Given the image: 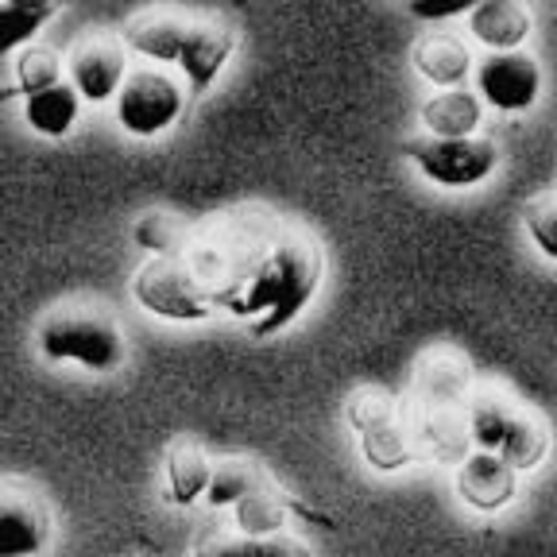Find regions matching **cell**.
I'll return each instance as SVG.
<instances>
[{
	"label": "cell",
	"instance_id": "obj_17",
	"mask_svg": "<svg viewBox=\"0 0 557 557\" xmlns=\"http://www.w3.org/2000/svg\"><path fill=\"white\" fill-rule=\"evenodd\" d=\"M186 24L178 12H139L124 24L121 32V44L124 51L139 54V59L148 62H174L178 59V47H183V35H186Z\"/></svg>",
	"mask_w": 557,
	"mask_h": 557
},
{
	"label": "cell",
	"instance_id": "obj_29",
	"mask_svg": "<svg viewBox=\"0 0 557 557\" xmlns=\"http://www.w3.org/2000/svg\"><path fill=\"white\" fill-rule=\"evenodd\" d=\"M4 4H12V9H24V12H39V16H54L62 0H4Z\"/></svg>",
	"mask_w": 557,
	"mask_h": 557
},
{
	"label": "cell",
	"instance_id": "obj_1",
	"mask_svg": "<svg viewBox=\"0 0 557 557\" xmlns=\"http://www.w3.org/2000/svg\"><path fill=\"white\" fill-rule=\"evenodd\" d=\"M287 233V221L260 206L228 209L209 218L201 228L186 236L183 260L206 290L209 306L225 313H240L244 295L252 290L256 275L263 271L268 256Z\"/></svg>",
	"mask_w": 557,
	"mask_h": 557
},
{
	"label": "cell",
	"instance_id": "obj_2",
	"mask_svg": "<svg viewBox=\"0 0 557 557\" xmlns=\"http://www.w3.org/2000/svg\"><path fill=\"white\" fill-rule=\"evenodd\" d=\"M469 360L453 348H434L414 364L410 403H403L414 461L457 465L472 453L469 437Z\"/></svg>",
	"mask_w": 557,
	"mask_h": 557
},
{
	"label": "cell",
	"instance_id": "obj_8",
	"mask_svg": "<svg viewBox=\"0 0 557 557\" xmlns=\"http://www.w3.org/2000/svg\"><path fill=\"white\" fill-rule=\"evenodd\" d=\"M116 121L128 136L156 139L178 124L186 109V89L178 78H171L159 66L128 70V78L116 89Z\"/></svg>",
	"mask_w": 557,
	"mask_h": 557
},
{
	"label": "cell",
	"instance_id": "obj_22",
	"mask_svg": "<svg viewBox=\"0 0 557 557\" xmlns=\"http://www.w3.org/2000/svg\"><path fill=\"white\" fill-rule=\"evenodd\" d=\"M194 557H313L306 542L290 534H271V539H244V534H206L194 546Z\"/></svg>",
	"mask_w": 557,
	"mask_h": 557
},
{
	"label": "cell",
	"instance_id": "obj_5",
	"mask_svg": "<svg viewBox=\"0 0 557 557\" xmlns=\"http://www.w3.org/2000/svg\"><path fill=\"white\" fill-rule=\"evenodd\" d=\"M469 437L480 453H496L515 472H534L549 453L546 426L496 387L469 395Z\"/></svg>",
	"mask_w": 557,
	"mask_h": 557
},
{
	"label": "cell",
	"instance_id": "obj_26",
	"mask_svg": "<svg viewBox=\"0 0 557 557\" xmlns=\"http://www.w3.org/2000/svg\"><path fill=\"white\" fill-rule=\"evenodd\" d=\"M522 225H527V236L534 240V248H539L546 260L557 263V194L527 201Z\"/></svg>",
	"mask_w": 557,
	"mask_h": 557
},
{
	"label": "cell",
	"instance_id": "obj_23",
	"mask_svg": "<svg viewBox=\"0 0 557 557\" xmlns=\"http://www.w3.org/2000/svg\"><path fill=\"white\" fill-rule=\"evenodd\" d=\"M268 472L256 461H244V457H228V461H218L213 472H209L206 484V504L209 507H236L252 487L263 484Z\"/></svg>",
	"mask_w": 557,
	"mask_h": 557
},
{
	"label": "cell",
	"instance_id": "obj_7",
	"mask_svg": "<svg viewBox=\"0 0 557 557\" xmlns=\"http://www.w3.org/2000/svg\"><path fill=\"white\" fill-rule=\"evenodd\" d=\"M132 298L163 322L198 325L213 318V306L183 256H151L132 278Z\"/></svg>",
	"mask_w": 557,
	"mask_h": 557
},
{
	"label": "cell",
	"instance_id": "obj_10",
	"mask_svg": "<svg viewBox=\"0 0 557 557\" xmlns=\"http://www.w3.org/2000/svg\"><path fill=\"white\" fill-rule=\"evenodd\" d=\"M70 86L82 101L104 104L113 101L121 82L128 78V51H124L121 35L113 32H89L66 54Z\"/></svg>",
	"mask_w": 557,
	"mask_h": 557
},
{
	"label": "cell",
	"instance_id": "obj_28",
	"mask_svg": "<svg viewBox=\"0 0 557 557\" xmlns=\"http://www.w3.org/2000/svg\"><path fill=\"white\" fill-rule=\"evenodd\" d=\"M484 0H410L407 9L414 20H426V24H442L453 16H469L472 9H480Z\"/></svg>",
	"mask_w": 557,
	"mask_h": 557
},
{
	"label": "cell",
	"instance_id": "obj_18",
	"mask_svg": "<svg viewBox=\"0 0 557 557\" xmlns=\"http://www.w3.org/2000/svg\"><path fill=\"white\" fill-rule=\"evenodd\" d=\"M410 59H414L418 74L437 89H461L465 78L472 74V54L457 35H426Z\"/></svg>",
	"mask_w": 557,
	"mask_h": 557
},
{
	"label": "cell",
	"instance_id": "obj_25",
	"mask_svg": "<svg viewBox=\"0 0 557 557\" xmlns=\"http://www.w3.org/2000/svg\"><path fill=\"white\" fill-rule=\"evenodd\" d=\"M62 82V59L51 51V47H24L16 54V86L9 89L4 97H32V94H44V89L59 86Z\"/></svg>",
	"mask_w": 557,
	"mask_h": 557
},
{
	"label": "cell",
	"instance_id": "obj_14",
	"mask_svg": "<svg viewBox=\"0 0 557 557\" xmlns=\"http://www.w3.org/2000/svg\"><path fill=\"white\" fill-rule=\"evenodd\" d=\"M457 496L472 511L496 515L504 507H511L515 496H519V472L504 457H496V453L476 449L457 465Z\"/></svg>",
	"mask_w": 557,
	"mask_h": 557
},
{
	"label": "cell",
	"instance_id": "obj_16",
	"mask_svg": "<svg viewBox=\"0 0 557 557\" xmlns=\"http://www.w3.org/2000/svg\"><path fill=\"white\" fill-rule=\"evenodd\" d=\"M531 32H534V16L522 0H484L480 9L469 12V35L480 47H487V54L522 51Z\"/></svg>",
	"mask_w": 557,
	"mask_h": 557
},
{
	"label": "cell",
	"instance_id": "obj_9",
	"mask_svg": "<svg viewBox=\"0 0 557 557\" xmlns=\"http://www.w3.org/2000/svg\"><path fill=\"white\" fill-rule=\"evenodd\" d=\"M407 159L442 190H472L499 166V144L484 136L461 139H407Z\"/></svg>",
	"mask_w": 557,
	"mask_h": 557
},
{
	"label": "cell",
	"instance_id": "obj_15",
	"mask_svg": "<svg viewBox=\"0 0 557 557\" xmlns=\"http://www.w3.org/2000/svg\"><path fill=\"white\" fill-rule=\"evenodd\" d=\"M290 511H298L302 519H318V522H325V527H330V519L313 515L310 507L295 504V499H290L287 492L275 484V480L263 476V484L252 487V492H248V496L233 507L236 534H244V539H271V534H283Z\"/></svg>",
	"mask_w": 557,
	"mask_h": 557
},
{
	"label": "cell",
	"instance_id": "obj_21",
	"mask_svg": "<svg viewBox=\"0 0 557 557\" xmlns=\"http://www.w3.org/2000/svg\"><path fill=\"white\" fill-rule=\"evenodd\" d=\"M78 113H82V97L74 94L70 82H59V86L44 89V94H32L24 97V121L32 132L47 139H62L74 132L78 124Z\"/></svg>",
	"mask_w": 557,
	"mask_h": 557
},
{
	"label": "cell",
	"instance_id": "obj_12",
	"mask_svg": "<svg viewBox=\"0 0 557 557\" xmlns=\"http://www.w3.org/2000/svg\"><path fill=\"white\" fill-rule=\"evenodd\" d=\"M51 542V511L24 484H0V557H39Z\"/></svg>",
	"mask_w": 557,
	"mask_h": 557
},
{
	"label": "cell",
	"instance_id": "obj_13",
	"mask_svg": "<svg viewBox=\"0 0 557 557\" xmlns=\"http://www.w3.org/2000/svg\"><path fill=\"white\" fill-rule=\"evenodd\" d=\"M233 51H236V32L228 24H218V20H190L186 24L183 47H178V59L174 62L183 70L194 101H201L209 94V86L225 74Z\"/></svg>",
	"mask_w": 557,
	"mask_h": 557
},
{
	"label": "cell",
	"instance_id": "obj_11",
	"mask_svg": "<svg viewBox=\"0 0 557 557\" xmlns=\"http://www.w3.org/2000/svg\"><path fill=\"white\" fill-rule=\"evenodd\" d=\"M476 94L499 113H527L542 97V66L527 51H496L476 66Z\"/></svg>",
	"mask_w": 557,
	"mask_h": 557
},
{
	"label": "cell",
	"instance_id": "obj_27",
	"mask_svg": "<svg viewBox=\"0 0 557 557\" xmlns=\"http://www.w3.org/2000/svg\"><path fill=\"white\" fill-rule=\"evenodd\" d=\"M47 20L51 16H39V12H24V9H12V4H0V59L32 47L35 35H39V27H44Z\"/></svg>",
	"mask_w": 557,
	"mask_h": 557
},
{
	"label": "cell",
	"instance_id": "obj_4",
	"mask_svg": "<svg viewBox=\"0 0 557 557\" xmlns=\"http://www.w3.org/2000/svg\"><path fill=\"white\" fill-rule=\"evenodd\" d=\"M35 348L51 364H78L82 372L109 375L128 360V341L113 313L94 302L54 306L35 325Z\"/></svg>",
	"mask_w": 557,
	"mask_h": 557
},
{
	"label": "cell",
	"instance_id": "obj_19",
	"mask_svg": "<svg viewBox=\"0 0 557 557\" xmlns=\"http://www.w3.org/2000/svg\"><path fill=\"white\" fill-rule=\"evenodd\" d=\"M166 499L174 507H194L201 496H206V484H209V472H213V461L206 457L198 442L190 437H178V442L166 449Z\"/></svg>",
	"mask_w": 557,
	"mask_h": 557
},
{
	"label": "cell",
	"instance_id": "obj_3",
	"mask_svg": "<svg viewBox=\"0 0 557 557\" xmlns=\"http://www.w3.org/2000/svg\"><path fill=\"white\" fill-rule=\"evenodd\" d=\"M322 275L325 260L318 240L306 236L302 228L287 225L283 240L275 244V252L268 256L263 271L256 275L252 290L244 295L236 318H252L256 337H271V333L287 330L298 313L313 302V295L322 290Z\"/></svg>",
	"mask_w": 557,
	"mask_h": 557
},
{
	"label": "cell",
	"instance_id": "obj_24",
	"mask_svg": "<svg viewBox=\"0 0 557 557\" xmlns=\"http://www.w3.org/2000/svg\"><path fill=\"white\" fill-rule=\"evenodd\" d=\"M186 225L174 213H163V209H148L139 213L136 225H132V240L151 256H183L186 248Z\"/></svg>",
	"mask_w": 557,
	"mask_h": 557
},
{
	"label": "cell",
	"instance_id": "obj_20",
	"mask_svg": "<svg viewBox=\"0 0 557 557\" xmlns=\"http://www.w3.org/2000/svg\"><path fill=\"white\" fill-rule=\"evenodd\" d=\"M422 124L434 139H461V136H476L480 121H484V104L476 94L469 89H442L422 104Z\"/></svg>",
	"mask_w": 557,
	"mask_h": 557
},
{
	"label": "cell",
	"instance_id": "obj_6",
	"mask_svg": "<svg viewBox=\"0 0 557 557\" xmlns=\"http://www.w3.org/2000/svg\"><path fill=\"white\" fill-rule=\"evenodd\" d=\"M345 422L357 430L360 453L375 472H399L414 465V449H410L407 418H403V403L383 387H364L348 399Z\"/></svg>",
	"mask_w": 557,
	"mask_h": 557
}]
</instances>
